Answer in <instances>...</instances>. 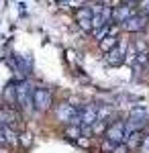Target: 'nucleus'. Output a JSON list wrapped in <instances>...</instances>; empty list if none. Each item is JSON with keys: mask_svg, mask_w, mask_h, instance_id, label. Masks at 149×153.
I'll return each mask as SVG.
<instances>
[{"mask_svg": "<svg viewBox=\"0 0 149 153\" xmlns=\"http://www.w3.org/2000/svg\"><path fill=\"white\" fill-rule=\"evenodd\" d=\"M55 114L61 123H68V125H80V114L82 110L76 108V104H69V102H59L55 108Z\"/></svg>", "mask_w": 149, "mask_h": 153, "instance_id": "nucleus-1", "label": "nucleus"}, {"mask_svg": "<svg viewBox=\"0 0 149 153\" xmlns=\"http://www.w3.org/2000/svg\"><path fill=\"white\" fill-rule=\"evenodd\" d=\"M127 49H129V43L123 41V39H118V45H116L112 51H108V53H104V61L108 63V65H121V63H125V55H127Z\"/></svg>", "mask_w": 149, "mask_h": 153, "instance_id": "nucleus-2", "label": "nucleus"}, {"mask_svg": "<svg viewBox=\"0 0 149 153\" xmlns=\"http://www.w3.org/2000/svg\"><path fill=\"white\" fill-rule=\"evenodd\" d=\"M104 139L116 143V145H118V143H125V139H127V123L125 120L110 123L108 129H106V133H104Z\"/></svg>", "mask_w": 149, "mask_h": 153, "instance_id": "nucleus-3", "label": "nucleus"}, {"mask_svg": "<svg viewBox=\"0 0 149 153\" xmlns=\"http://www.w3.org/2000/svg\"><path fill=\"white\" fill-rule=\"evenodd\" d=\"M51 106V90L47 88H35L33 90V108L39 112H45Z\"/></svg>", "mask_w": 149, "mask_h": 153, "instance_id": "nucleus-4", "label": "nucleus"}, {"mask_svg": "<svg viewBox=\"0 0 149 153\" xmlns=\"http://www.w3.org/2000/svg\"><path fill=\"white\" fill-rule=\"evenodd\" d=\"M16 106L21 108H33V90L27 82L16 84Z\"/></svg>", "mask_w": 149, "mask_h": 153, "instance_id": "nucleus-5", "label": "nucleus"}, {"mask_svg": "<svg viewBox=\"0 0 149 153\" xmlns=\"http://www.w3.org/2000/svg\"><path fill=\"white\" fill-rule=\"evenodd\" d=\"M21 114H19V110L14 108V106H2L0 108V123L4 125V127H16V125H21Z\"/></svg>", "mask_w": 149, "mask_h": 153, "instance_id": "nucleus-6", "label": "nucleus"}, {"mask_svg": "<svg viewBox=\"0 0 149 153\" xmlns=\"http://www.w3.org/2000/svg\"><path fill=\"white\" fill-rule=\"evenodd\" d=\"M147 23H149L147 14L137 12V14H135V16H131L127 23L121 25V29H123V31H129V33H139V31H143V29L147 27Z\"/></svg>", "mask_w": 149, "mask_h": 153, "instance_id": "nucleus-7", "label": "nucleus"}, {"mask_svg": "<svg viewBox=\"0 0 149 153\" xmlns=\"http://www.w3.org/2000/svg\"><path fill=\"white\" fill-rule=\"evenodd\" d=\"M92 19H94V10L90 4H84L76 10V21L84 31H92Z\"/></svg>", "mask_w": 149, "mask_h": 153, "instance_id": "nucleus-8", "label": "nucleus"}, {"mask_svg": "<svg viewBox=\"0 0 149 153\" xmlns=\"http://www.w3.org/2000/svg\"><path fill=\"white\" fill-rule=\"evenodd\" d=\"M137 14V10L133 8V4H121V6H115L112 8V21L118 25L127 23L131 16H135Z\"/></svg>", "mask_w": 149, "mask_h": 153, "instance_id": "nucleus-9", "label": "nucleus"}, {"mask_svg": "<svg viewBox=\"0 0 149 153\" xmlns=\"http://www.w3.org/2000/svg\"><path fill=\"white\" fill-rule=\"evenodd\" d=\"M143 137H145L143 131H133V133H129L127 139H125L129 151H131V149H139V145H141V141H143Z\"/></svg>", "mask_w": 149, "mask_h": 153, "instance_id": "nucleus-10", "label": "nucleus"}, {"mask_svg": "<svg viewBox=\"0 0 149 153\" xmlns=\"http://www.w3.org/2000/svg\"><path fill=\"white\" fill-rule=\"evenodd\" d=\"M98 45H100V51H102V53H108V51H112V49L118 45V37L116 35H108V37H104Z\"/></svg>", "mask_w": 149, "mask_h": 153, "instance_id": "nucleus-11", "label": "nucleus"}, {"mask_svg": "<svg viewBox=\"0 0 149 153\" xmlns=\"http://www.w3.org/2000/svg\"><path fill=\"white\" fill-rule=\"evenodd\" d=\"M92 35H94V39L100 43L104 37H108V35H112V25H104V27H100V29H94L92 31Z\"/></svg>", "mask_w": 149, "mask_h": 153, "instance_id": "nucleus-12", "label": "nucleus"}, {"mask_svg": "<svg viewBox=\"0 0 149 153\" xmlns=\"http://www.w3.org/2000/svg\"><path fill=\"white\" fill-rule=\"evenodd\" d=\"M4 100H6L8 104L16 106V86H8V88L4 90Z\"/></svg>", "mask_w": 149, "mask_h": 153, "instance_id": "nucleus-13", "label": "nucleus"}, {"mask_svg": "<svg viewBox=\"0 0 149 153\" xmlns=\"http://www.w3.org/2000/svg\"><path fill=\"white\" fill-rule=\"evenodd\" d=\"M115 147H116V143L108 141V139H104V141L100 143V149H102V153H112V151H115Z\"/></svg>", "mask_w": 149, "mask_h": 153, "instance_id": "nucleus-14", "label": "nucleus"}, {"mask_svg": "<svg viewBox=\"0 0 149 153\" xmlns=\"http://www.w3.org/2000/svg\"><path fill=\"white\" fill-rule=\"evenodd\" d=\"M139 153H149V133H145L143 141H141V145H139Z\"/></svg>", "mask_w": 149, "mask_h": 153, "instance_id": "nucleus-15", "label": "nucleus"}, {"mask_svg": "<svg viewBox=\"0 0 149 153\" xmlns=\"http://www.w3.org/2000/svg\"><path fill=\"white\" fill-rule=\"evenodd\" d=\"M112 153H129V147H127V143H118L115 147V151Z\"/></svg>", "mask_w": 149, "mask_h": 153, "instance_id": "nucleus-16", "label": "nucleus"}, {"mask_svg": "<svg viewBox=\"0 0 149 153\" xmlns=\"http://www.w3.org/2000/svg\"><path fill=\"white\" fill-rule=\"evenodd\" d=\"M6 143V135H4V125L0 123V145H4Z\"/></svg>", "mask_w": 149, "mask_h": 153, "instance_id": "nucleus-17", "label": "nucleus"}]
</instances>
